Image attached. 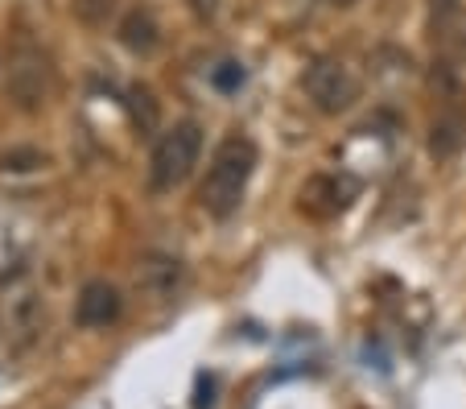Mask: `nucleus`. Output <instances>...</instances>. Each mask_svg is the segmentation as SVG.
<instances>
[{
	"label": "nucleus",
	"mask_w": 466,
	"mask_h": 409,
	"mask_svg": "<svg viewBox=\"0 0 466 409\" xmlns=\"http://www.w3.org/2000/svg\"><path fill=\"white\" fill-rule=\"evenodd\" d=\"M256 174V145L244 133H231L215 145L207 161V179L198 187V207L211 220H231L244 203V190Z\"/></svg>",
	"instance_id": "1"
},
{
	"label": "nucleus",
	"mask_w": 466,
	"mask_h": 409,
	"mask_svg": "<svg viewBox=\"0 0 466 409\" xmlns=\"http://www.w3.org/2000/svg\"><path fill=\"white\" fill-rule=\"evenodd\" d=\"M203 158V125L198 120H174L166 133H157L149 153V187L153 190H174L194 174Z\"/></svg>",
	"instance_id": "2"
},
{
	"label": "nucleus",
	"mask_w": 466,
	"mask_h": 409,
	"mask_svg": "<svg viewBox=\"0 0 466 409\" xmlns=\"http://www.w3.org/2000/svg\"><path fill=\"white\" fill-rule=\"evenodd\" d=\"M301 91L322 116H339L360 99V83H355L351 66L339 63V58H314L301 71Z\"/></svg>",
	"instance_id": "3"
},
{
	"label": "nucleus",
	"mask_w": 466,
	"mask_h": 409,
	"mask_svg": "<svg viewBox=\"0 0 466 409\" xmlns=\"http://www.w3.org/2000/svg\"><path fill=\"white\" fill-rule=\"evenodd\" d=\"M124 311V298L120 290H116L112 281H87L79 290V298H75V322L87 331H99V327H112L116 319H120Z\"/></svg>",
	"instance_id": "4"
},
{
	"label": "nucleus",
	"mask_w": 466,
	"mask_h": 409,
	"mask_svg": "<svg viewBox=\"0 0 466 409\" xmlns=\"http://www.w3.org/2000/svg\"><path fill=\"white\" fill-rule=\"evenodd\" d=\"M355 199V182L343 174H314V179L301 187V211L318 215V220H330V215L347 211V203Z\"/></svg>",
	"instance_id": "5"
},
{
	"label": "nucleus",
	"mask_w": 466,
	"mask_h": 409,
	"mask_svg": "<svg viewBox=\"0 0 466 409\" xmlns=\"http://www.w3.org/2000/svg\"><path fill=\"white\" fill-rule=\"evenodd\" d=\"M466 145V112H441L430 125V158L450 161Z\"/></svg>",
	"instance_id": "6"
},
{
	"label": "nucleus",
	"mask_w": 466,
	"mask_h": 409,
	"mask_svg": "<svg viewBox=\"0 0 466 409\" xmlns=\"http://www.w3.org/2000/svg\"><path fill=\"white\" fill-rule=\"evenodd\" d=\"M120 42L132 54H153L161 46V26L149 9H128L120 21Z\"/></svg>",
	"instance_id": "7"
},
{
	"label": "nucleus",
	"mask_w": 466,
	"mask_h": 409,
	"mask_svg": "<svg viewBox=\"0 0 466 409\" xmlns=\"http://www.w3.org/2000/svg\"><path fill=\"white\" fill-rule=\"evenodd\" d=\"M433 37H438V46L454 58V63H466V9L454 13L446 26L433 29Z\"/></svg>",
	"instance_id": "8"
},
{
	"label": "nucleus",
	"mask_w": 466,
	"mask_h": 409,
	"mask_svg": "<svg viewBox=\"0 0 466 409\" xmlns=\"http://www.w3.org/2000/svg\"><path fill=\"white\" fill-rule=\"evenodd\" d=\"M211 83H215L219 91H228V96H231V91H239V87L248 83V71L236 63V58H223L219 66H211Z\"/></svg>",
	"instance_id": "9"
},
{
	"label": "nucleus",
	"mask_w": 466,
	"mask_h": 409,
	"mask_svg": "<svg viewBox=\"0 0 466 409\" xmlns=\"http://www.w3.org/2000/svg\"><path fill=\"white\" fill-rule=\"evenodd\" d=\"M0 166H5V169H37V166H46V153L42 149H29V145H17V149H5Z\"/></svg>",
	"instance_id": "10"
},
{
	"label": "nucleus",
	"mask_w": 466,
	"mask_h": 409,
	"mask_svg": "<svg viewBox=\"0 0 466 409\" xmlns=\"http://www.w3.org/2000/svg\"><path fill=\"white\" fill-rule=\"evenodd\" d=\"M454 13H462V0H430V26H446Z\"/></svg>",
	"instance_id": "11"
},
{
	"label": "nucleus",
	"mask_w": 466,
	"mask_h": 409,
	"mask_svg": "<svg viewBox=\"0 0 466 409\" xmlns=\"http://www.w3.org/2000/svg\"><path fill=\"white\" fill-rule=\"evenodd\" d=\"M326 5H330V9H351L355 0H326Z\"/></svg>",
	"instance_id": "12"
}]
</instances>
